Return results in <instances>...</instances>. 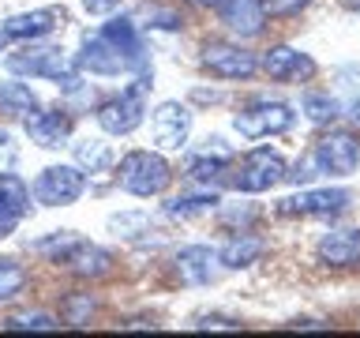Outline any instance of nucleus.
I'll return each instance as SVG.
<instances>
[{
    "label": "nucleus",
    "instance_id": "f257e3e1",
    "mask_svg": "<svg viewBox=\"0 0 360 338\" xmlns=\"http://www.w3.org/2000/svg\"><path fill=\"white\" fill-rule=\"evenodd\" d=\"M117 184L128 196L150 199V196H162L173 184V169H169V162L158 151H128L117 165Z\"/></svg>",
    "mask_w": 360,
    "mask_h": 338
},
{
    "label": "nucleus",
    "instance_id": "f03ea898",
    "mask_svg": "<svg viewBox=\"0 0 360 338\" xmlns=\"http://www.w3.org/2000/svg\"><path fill=\"white\" fill-rule=\"evenodd\" d=\"M150 75H139L135 83L124 90V94H117V98H109V101H101L98 106V124H101V132L105 135H131L135 128L143 124V117H146V94H150Z\"/></svg>",
    "mask_w": 360,
    "mask_h": 338
},
{
    "label": "nucleus",
    "instance_id": "7ed1b4c3",
    "mask_svg": "<svg viewBox=\"0 0 360 338\" xmlns=\"http://www.w3.org/2000/svg\"><path fill=\"white\" fill-rule=\"evenodd\" d=\"M8 72L15 75H41V79H53L56 87L64 90H75L79 79H75V56H68L64 49H22V53H11L4 61Z\"/></svg>",
    "mask_w": 360,
    "mask_h": 338
},
{
    "label": "nucleus",
    "instance_id": "20e7f679",
    "mask_svg": "<svg viewBox=\"0 0 360 338\" xmlns=\"http://www.w3.org/2000/svg\"><path fill=\"white\" fill-rule=\"evenodd\" d=\"M297 113H292L285 101H270V98H259L252 106H244L240 113L233 117V128L244 135V139H263V135H281L292 128Z\"/></svg>",
    "mask_w": 360,
    "mask_h": 338
},
{
    "label": "nucleus",
    "instance_id": "39448f33",
    "mask_svg": "<svg viewBox=\"0 0 360 338\" xmlns=\"http://www.w3.org/2000/svg\"><path fill=\"white\" fill-rule=\"evenodd\" d=\"M311 158H315V165H319V173L349 177V173H356V165H360V139L345 128H330L311 146Z\"/></svg>",
    "mask_w": 360,
    "mask_h": 338
},
{
    "label": "nucleus",
    "instance_id": "423d86ee",
    "mask_svg": "<svg viewBox=\"0 0 360 338\" xmlns=\"http://www.w3.org/2000/svg\"><path fill=\"white\" fill-rule=\"evenodd\" d=\"M86 177L79 165H45L38 180H34V199L41 207H72L83 196Z\"/></svg>",
    "mask_w": 360,
    "mask_h": 338
},
{
    "label": "nucleus",
    "instance_id": "0eeeda50",
    "mask_svg": "<svg viewBox=\"0 0 360 338\" xmlns=\"http://www.w3.org/2000/svg\"><path fill=\"white\" fill-rule=\"evenodd\" d=\"M285 158H281L278 151H270V146H255V151H248L244 154V162H240V173L233 177V184L240 188V192H270L274 184H281L285 180Z\"/></svg>",
    "mask_w": 360,
    "mask_h": 338
},
{
    "label": "nucleus",
    "instance_id": "6e6552de",
    "mask_svg": "<svg viewBox=\"0 0 360 338\" xmlns=\"http://www.w3.org/2000/svg\"><path fill=\"white\" fill-rule=\"evenodd\" d=\"M202 68L214 79H252L255 75V53H248L244 45L233 42H207L202 45Z\"/></svg>",
    "mask_w": 360,
    "mask_h": 338
},
{
    "label": "nucleus",
    "instance_id": "1a4fd4ad",
    "mask_svg": "<svg viewBox=\"0 0 360 338\" xmlns=\"http://www.w3.org/2000/svg\"><path fill=\"white\" fill-rule=\"evenodd\" d=\"M22 132H27V139L34 146H41V151H56V146H64L72 139V113L64 109H34L30 117H22Z\"/></svg>",
    "mask_w": 360,
    "mask_h": 338
},
{
    "label": "nucleus",
    "instance_id": "9d476101",
    "mask_svg": "<svg viewBox=\"0 0 360 338\" xmlns=\"http://www.w3.org/2000/svg\"><path fill=\"white\" fill-rule=\"evenodd\" d=\"M353 203V192L345 188H319V192H300L278 203V214H300V218H319V214H338Z\"/></svg>",
    "mask_w": 360,
    "mask_h": 338
},
{
    "label": "nucleus",
    "instance_id": "9b49d317",
    "mask_svg": "<svg viewBox=\"0 0 360 338\" xmlns=\"http://www.w3.org/2000/svg\"><path fill=\"white\" fill-rule=\"evenodd\" d=\"M150 128H154V143L162 151H180L188 143V132H191V109L180 106V101H162L154 109Z\"/></svg>",
    "mask_w": 360,
    "mask_h": 338
},
{
    "label": "nucleus",
    "instance_id": "f8f14e48",
    "mask_svg": "<svg viewBox=\"0 0 360 338\" xmlns=\"http://www.w3.org/2000/svg\"><path fill=\"white\" fill-rule=\"evenodd\" d=\"M75 68H83V72H90V75H124L131 64L112 42L94 34V38L83 42V49H79V56H75Z\"/></svg>",
    "mask_w": 360,
    "mask_h": 338
},
{
    "label": "nucleus",
    "instance_id": "ddd939ff",
    "mask_svg": "<svg viewBox=\"0 0 360 338\" xmlns=\"http://www.w3.org/2000/svg\"><path fill=\"white\" fill-rule=\"evenodd\" d=\"M30 211V188L22 184V177L0 173V241L15 233V225L22 222V214Z\"/></svg>",
    "mask_w": 360,
    "mask_h": 338
},
{
    "label": "nucleus",
    "instance_id": "4468645a",
    "mask_svg": "<svg viewBox=\"0 0 360 338\" xmlns=\"http://www.w3.org/2000/svg\"><path fill=\"white\" fill-rule=\"evenodd\" d=\"M214 8H218V19L240 38H255L266 27L263 0H218Z\"/></svg>",
    "mask_w": 360,
    "mask_h": 338
},
{
    "label": "nucleus",
    "instance_id": "2eb2a0df",
    "mask_svg": "<svg viewBox=\"0 0 360 338\" xmlns=\"http://www.w3.org/2000/svg\"><path fill=\"white\" fill-rule=\"evenodd\" d=\"M259 68L270 75V79H281V83H289V79H311L315 75V61L311 56H304L300 49H292V45H274V49L263 53V61Z\"/></svg>",
    "mask_w": 360,
    "mask_h": 338
},
{
    "label": "nucleus",
    "instance_id": "dca6fc26",
    "mask_svg": "<svg viewBox=\"0 0 360 338\" xmlns=\"http://www.w3.org/2000/svg\"><path fill=\"white\" fill-rule=\"evenodd\" d=\"M60 23H64V8H34V11L11 15L4 23V34L8 38H19V42H38L45 34H53Z\"/></svg>",
    "mask_w": 360,
    "mask_h": 338
},
{
    "label": "nucleus",
    "instance_id": "f3484780",
    "mask_svg": "<svg viewBox=\"0 0 360 338\" xmlns=\"http://www.w3.org/2000/svg\"><path fill=\"white\" fill-rule=\"evenodd\" d=\"M176 275L184 286H207L218 278V252H210L207 244H188L176 252Z\"/></svg>",
    "mask_w": 360,
    "mask_h": 338
},
{
    "label": "nucleus",
    "instance_id": "a211bd4d",
    "mask_svg": "<svg viewBox=\"0 0 360 338\" xmlns=\"http://www.w3.org/2000/svg\"><path fill=\"white\" fill-rule=\"evenodd\" d=\"M60 263L72 267V275L79 278H105L109 270H112V256L105 252V248H98V244H90V241H79L72 244V252H68Z\"/></svg>",
    "mask_w": 360,
    "mask_h": 338
},
{
    "label": "nucleus",
    "instance_id": "6ab92c4d",
    "mask_svg": "<svg viewBox=\"0 0 360 338\" xmlns=\"http://www.w3.org/2000/svg\"><path fill=\"white\" fill-rule=\"evenodd\" d=\"M360 259V230H330L319 241V263L326 267H353Z\"/></svg>",
    "mask_w": 360,
    "mask_h": 338
},
{
    "label": "nucleus",
    "instance_id": "aec40b11",
    "mask_svg": "<svg viewBox=\"0 0 360 338\" xmlns=\"http://www.w3.org/2000/svg\"><path fill=\"white\" fill-rule=\"evenodd\" d=\"M101 38L117 45V49L128 56L131 68H143V64H146V56H143V38H139V27H135V19H128V15L109 19L105 30H101Z\"/></svg>",
    "mask_w": 360,
    "mask_h": 338
},
{
    "label": "nucleus",
    "instance_id": "412c9836",
    "mask_svg": "<svg viewBox=\"0 0 360 338\" xmlns=\"http://www.w3.org/2000/svg\"><path fill=\"white\" fill-rule=\"evenodd\" d=\"M263 252H266V241H263V237H255V233L244 230V233H236V237H229V241L221 244L218 263L229 267V270H240V267H252Z\"/></svg>",
    "mask_w": 360,
    "mask_h": 338
},
{
    "label": "nucleus",
    "instance_id": "4be33fe9",
    "mask_svg": "<svg viewBox=\"0 0 360 338\" xmlns=\"http://www.w3.org/2000/svg\"><path fill=\"white\" fill-rule=\"evenodd\" d=\"M72 158H75V165L83 169V173H105V169L117 162L112 143H105V139H79V143H72Z\"/></svg>",
    "mask_w": 360,
    "mask_h": 338
},
{
    "label": "nucleus",
    "instance_id": "5701e85b",
    "mask_svg": "<svg viewBox=\"0 0 360 338\" xmlns=\"http://www.w3.org/2000/svg\"><path fill=\"white\" fill-rule=\"evenodd\" d=\"M38 109V94L27 87V83H0V113L11 120H22V117H30V113Z\"/></svg>",
    "mask_w": 360,
    "mask_h": 338
},
{
    "label": "nucleus",
    "instance_id": "b1692460",
    "mask_svg": "<svg viewBox=\"0 0 360 338\" xmlns=\"http://www.w3.org/2000/svg\"><path fill=\"white\" fill-rule=\"evenodd\" d=\"M218 192H191V196H176V199H169L165 203V218H173V222H184V218H195V214H207L218 207Z\"/></svg>",
    "mask_w": 360,
    "mask_h": 338
},
{
    "label": "nucleus",
    "instance_id": "393cba45",
    "mask_svg": "<svg viewBox=\"0 0 360 338\" xmlns=\"http://www.w3.org/2000/svg\"><path fill=\"white\" fill-rule=\"evenodd\" d=\"M229 169H233V158H229V154H214V158H210V151H207V154L191 158L188 177H191V180H202V184H210V180H214V184H221Z\"/></svg>",
    "mask_w": 360,
    "mask_h": 338
},
{
    "label": "nucleus",
    "instance_id": "a878e982",
    "mask_svg": "<svg viewBox=\"0 0 360 338\" xmlns=\"http://www.w3.org/2000/svg\"><path fill=\"white\" fill-rule=\"evenodd\" d=\"M22 286H27V267H22L19 259L0 256V304L15 301L22 293Z\"/></svg>",
    "mask_w": 360,
    "mask_h": 338
},
{
    "label": "nucleus",
    "instance_id": "bb28decb",
    "mask_svg": "<svg viewBox=\"0 0 360 338\" xmlns=\"http://www.w3.org/2000/svg\"><path fill=\"white\" fill-rule=\"evenodd\" d=\"M300 109H304V117H308L311 124H330L342 117V106H338V98L330 94H315V90H308L300 101Z\"/></svg>",
    "mask_w": 360,
    "mask_h": 338
},
{
    "label": "nucleus",
    "instance_id": "cd10ccee",
    "mask_svg": "<svg viewBox=\"0 0 360 338\" xmlns=\"http://www.w3.org/2000/svg\"><path fill=\"white\" fill-rule=\"evenodd\" d=\"M90 315H94V297L90 293H68L60 301V320L68 327H83L90 323Z\"/></svg>",
    "mask_w": 360,
    "mask_h": 338
},
{
    "label": "nucleus",
    "instance_id": "c85d7f7f",
    "mask_svg": "<svg viewBox=\"0 0 360 338\" xmlns=\"http://www.w3.org/2000/svg\"><path fill=\"white\" fill-rule=\"evenodd\" d=\"M75 241H79V237H75L72 230H56L53 237H45V241H34L30 248H34V252H41V256H53L56 263H60V259L72 252V244H75Z\"/></svg>",
    "mask_w": 360,
    "mask_h": 338
},
{
    "label": "nucleus",
    "instance_id": "c756f323",
    "mask_svg": "<svg viewBox=\"0 0 360 338\" xmlns=\"http://www.w3.org/2000/svg\"><path fill=\"white\" fill-rule=\"evenodd\" d=\"M8 331H56V323L49 312H22V315H11V320H4Z\"/></svg>",
    "mask_w": 360,
    "mask_h": 338
},
{
    "label": "nucleus",
    "instance_id": "7c9ffc66",
    "mask_svg": "<svg viewBox=\"0 0 360 338\" xmlns=\"http://www.w3.org/2000/svg\"><path fill=\"white\" fill-rule=\"evenodd\" d=\"M109 230L112 233H124V237H135V230H146V214L143 211H124V214H112L109 218Z\"/></svg>",
    "mask_w": 360,
    "mask_h": 338
},
{
    "label": "nucleus",
    "instance_id": "2f4dec72",
    "mask_svg": "<svg viewBox=\"0 0 360 338\" xmlns=\"http://www.w3.org/2000/svg\"><path fill=\"white\" fill-rule=\"evenodd\" d=\"M146 27H154V30H180L184 27V15L180 11H173V8H146Z\"/></svg>",
    "mask_w": 360,
    "mask_h": 338
},
{
    "label": "nucleus",
    "instance_id": "473e14b6",
    "mask_svg": "<svg viewBox=\"0 0 360 338\" xmlns=\"http://www.w3.org/2000/svg\"><path fill=\"white\" fill-rule=\"evenodd\" d=\"M15 162H19V143H15V135L0 128V173H8Z\"/></svg>",
    "mask_w": 360,
    "mask_h": 338
},
{
    "label": "nucleus",
    "instance_id": "72a5a7b5",
    "mask_svg": "<svg viewBox=\"0 0 360 338\" xmlns=\"http://www.w3.org/2000/svg\"><path fill=\"white\" fill-rule=\"evenodd\" d=\"M191 327H195V331H240V323L229 320V315H199Z\"/></svg>",
    "mask_w": 360,
    "mask_h": 338
},
{
    "label": "nucleus",
    "instance_id": "f704fd0d",
    "mask_svg": "<svg viewBox=\"0 0 360 338\" xmlns=\"http://www.w3.org/2000/svg\"><path fill=\"white\" fill-rule=\"evenodd\" d=\"M308 0H263V11L266 15H292V11H300Z\"/></svg>",
    "mask_w": 360,
    "mask_h": 338
},
{
    "label": "nucleus",
    "instance_id": "c9c22d12",
    "mask_svg": "<svg viewBox=\"0 0 360 338\" xmlns=\"http://www.w3.org/2000/svg\"><path fill=\"white\" fill-rule=\"evenodd\" d=\"M117 4H120V0H83V8L90 11V15H109Z\"/></svg>",
    "mask_w": 360,
    "mask_h": 338
},
{
    "label": "nucleus",
    "instance_id": "e433bc0d",
    "mask_svg": "<svg viewBox=\"0 0 360 338\" xmlns=\"http://www.w3.org/2000/svg\"><path fill=\"white\" fill-rule=\"evenodd\" d=\"M188 4H199V8H210V4H218V0H188Z\"/></svg>",
    "mask_w": 360,
    "mask_h": 338
},
{
    "label": "nucleus",
    "instance_id": "4c0bfd02",
    "mask_svg": "<svg viewBox=\"0 0 360 338\" xmlns=\"http://www.w3.org/2000/svg\"><path fill=\"white\" fill-rule=\"evenodd\" d=\"M349 117H353V120L360 124V101H356V106H353V109H349Z\"/></svg>",
    "mask_w": 360,
    "mask_h": 338
},
{
    "label": "nucleus",
    "instance_id": "58836bf2",
    "mask_svg": "<svg viewBox=\"0 0 360 338\" xmlns=\"http://www.w3.org/2000/svg\"><path fill=\"white\" fill-rule=\"evenodd\" d=\"M8 42H11V38H8V34H4V30H0V49H4V45H8Z\"/></svg>",
    "mask_w": 360,
    "mask_h": 338
}]
</instances>
